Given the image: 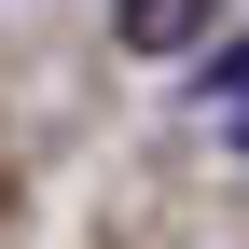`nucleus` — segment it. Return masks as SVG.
<instances>
[{
	"instance_id": "2",
	"label": "nucleus",
	"mask_w": 249,
	"mask_h": 249,
	"mask_svg": "<svg viewBox=\"0 0 249 249\" xmlns=\"http://www.w3.org/2000/svg\"><path fill=\"white\" fill-rule=\"evenodd\" d=\"M208 97H249V42H235V55H222V70H208Z\"/></svg>"
},
{
	"instance_id": "1",
	"label": "nucleus",
	"mask_w": 249,
	"mask_h": 249,
	"mask_svg": "<svg viewBox=\"0 0 249 249\" xmlns=\"http://www.w3.org/2000/svg\"><path fill=\"white\" fill-rule=\"evenodd\" d=\"M208 14H222V0H111L124 55H194V42H208Z\"/></svg>"
}]
</instances>
